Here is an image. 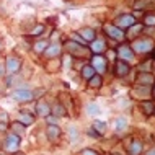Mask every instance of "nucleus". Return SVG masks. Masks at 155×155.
<instances>
[{
    "mask_svg": "<svg viewBox=\"0 0 155 155\" xmlns=\"http://www.w3.org/2000/svg\"><path fill=\"white\" fill-rule=\"evenodd\" d=\"M136 23V16L131 15V13H124V15H119L118 18H116L114 21V26H118L119 30L126 31L129 26H132V25Z\"/></svg>",
    "mask_w": 155,
    "mask_h": 155,
    "instance_id": "nucleus-3",
    "label": "nucleus"
},
{
    "mask_svg": "<svg viewBox=\"0 0 155 155\" xmlns=\"http://www.w3.org/2000/svg\"><path fill=\"white\" fill-rule=\"evenodd\" d=\"M80 155H98V152H95L93 149H83L80 152Z\"/></svg>",
    "mask_w": 155,
    "mask_h": 155,
    "instance_id": "nucleus-32",
    "label": "nucleus"
},
{
    "mask_svg": "<svg viewBox=\"0 0 155 155\" xmlns=\"http://www.w3.org/2000/svg\"><path fill=\"white\" fill-rule=\"evenodd\" d=\"M46 119H48V124H57V116H54V114H48Z\"/></svg>",
    "mask_w": 155,
    "mask_h": 155,
    "instance_id": "nucleus-31",
    "label": "nucleus"
},
{
    "mask_svg": "<svg viewBox=\"0 0 155 155\" xmlns=\"http://www.w3.org/2000/svg\"><path fill=\"white\" fill-rule=\"evenodd\" d=\"M0 121H2V123H7V121H8V114H7V111L0 110Z\"/></svg>",
    "mask_w": 155,
    "mask_h": 155,
    "instance_id": "nucleus-33",
    "label": "nucleus"
},
{
    "mask_svg": "<svg viewBox=\"0 0 155 155\" xmlns=\"http://www.w3.org/2000/svg\"><path fill=\"white\" fill-rule=\"evenodd\" d=\"M87 111H88V114H90V116H96V114H100V108L96 106L95 103L88 104V108H87Z\"/></svg>",
    "mask_w": 155,
    "mask_h": 155,
    "instance_id": "nucleus-30",
    "label": "nucleus"
},
{
    "mask_svg": "<svg viewBox=\"0 0 155 155\" xmlns=\"http://www.w3.org/2000/svg\"><path fill=\"white\" fill-rule=\"evenodd\" d=\"M142 28H144L142 25L134 23L132 26H129V28H127V35H129V36H137V35H139V33L142 31Z\"/></svg>",
    "mask_w": 155,
    "mask_h": 155,
    "instance_id": "nucleus-24",
    "label": "nucleus"
},
{
    "mask_svg": "<svg viewBox=\"0 0 155 155\" xmlns=\"http://www.w3.org/2000/svg\"><path fill=\"white\" fill-rule=\"evenodd\" d=\"M61 51H62V48H61V44L59 43H56V44H49L48 48L44 49V56L48 57V59H54V57H59L61 56Z\"/></svg>",
    "mask_w": 155,
    "mask_h": 155,
    "instance_id": "nucleus-11",
    "label": "nucleus"
},
{
    "mask_svg": "<svg viewBox=\"0 0 155 155\" xmlns=\"http://www.w3.org/2000/svg\"><path fill=\"white\" fill-rule=\"evenodd\" d=\"M70 41H74V43H77V44H82V46H87V41L83 39V38L78 35V33H70Z\"/></svg>",
    "mask_w": 155,
    "mask_h": 155,
    "instance_id": "nucleus-26",
    "label": "nucleus"
},
{
    "mask_svg": "<svg viewBox=\"0 0 155 155\" xmlns=\"http://www.w3.org/2000/svg\"><path fill=\"white\" fill-rule=\"evenodd\" d=\"M44 31V26H43V25H41V26H38L36 28V30L35 31H33V36H36V35H39V33H43Z\"/></svg>",
    "mask_w": 155,
    "mask_h": 155,
    "instance_id": "nucleus-34",
    "label": "nucleus"
},
{
    "mask_svg": "<svg viewBox=\"0 0 155 155\" xmlns=\"http://www.w3.org/2000/svg\"><path fill=\"white\" fill-rule=\"evenodd\" d=\"M150 93H152V96L155 98V85H153V88H152V91H150Z\"/></svg>",
    "mask_w": 155,
    "mask_h": 155,
    "instance_id": "nucleus-36",
    "label": "nucleus"
},
{
    "mask_svg": "<svg viewBox=\"0 0 155 155\" xmlns=\"http://www.w3.org/2000/svg\"><path fill=\"white\" fill-rule=\"evenodd\" d=\"M95 74H96V72H95L93 67H91V64H87V65L82 67V77L87 78V80H88V78H91Z\"/></svg>",
    "mask_w": 155,
    "mask_h": 155,
    "instance_id": "nucleus-21",
    "label": "nucleus"
},
{
    "mask_svg": "<svg viewBox=\"0 0 155 155\" xmlns=\"http://www.w3.org/2000/svg\"><path fill=\"white\" fill-rule=\"evenodd\" d=\"M103 83V77L98 74H95L91 78H88V87H91V88H100Z\"/></svg>",
    "mask_w": 155,
    "mask_h": 155,
    "instance_id": "nucleus-20",
    "label": "nucleus"
},
{
    "mask_svg": "<svg viewBox=\"0 0 155 155\" xmlns=\"http://www.w3.org/2000/svg\"><path fill=\"white\" fill-rule=\"evenodd\" d=\"M131 49H132V51H136V52H140V54L150 52L153 49V41L149 39V38H140V39L132 41Z\"/></svg>",
    "mask_w": 155,
    "mask_h": 155,
    "instance_id": "nucleus-1",
    "label": "nucleus"
},
{
    "mask_svg": "<svg viewBox=\"0 0 155 155\" xmlns=\"http://www.w3.org/2000/svg\"><path fill=\"white\" fill-rule=\"evenodd\" d=\"M106 64H108V59L103 57L101 54H95L93 59H91V67L95 69V72L103 74L104 70H106Z\"/></svg>",
    "mask_w": 155,
    "mask_h": 155,
    "instance_id": "nucleus-7",
    "label": "nucleus"
},
{
    "mask_svg": "<svg viewBox=\"0 0 155 155\" xmlns=\"http://www.w3.org/2000/svg\"><path fill=\"white\" fill-rule=\"evenodd\" d=\"M0 48H2V43H0Z\"/></svg>",
    "mask_w": 155,
    "mask_h": 155,
    "instance_id": "nucleus-40",
    "label": "nucleus"
},
{
    "mask_svg": "<svg viewBox=\"0 0 155 155\" xmlns=\"http://www.w3.org/2000/svg\"><path fill=\"white\" fill-rule=\"evenodd\" d=\"M65 49L72 51L70 54L75 56V57H85V56H88V52H90V49L87 48V46H82V48H80V44L74 43V41H69V43L65 44Z\"/></svg>",
    "mask_w": 155,
    "mask_h": 155,
    "instance_id": "nucleus-4",
    "label": "nucleus"
},
{
    "mask_svg": "<svg viewBox=\"0 0 155 155\" xmlns=\"http://www.w3.org/2000/svg\"><path fill=\"white\" fill-rule=\"evenodd\" d=\"M10 129H12V131H13V134H16L18 137H21L23 134H25V126H23L21 123H18V121L12 124V126H10Z\"/></svg>",
    "mask_w": 155,
    "mask_h": 155,
    "instance_id": "nucleus-22",
    "label": "nucleus"
},
{
    "mask_svg": "<svg viewBox=\"0 0 155 155\" xmlns=\"http://www.w3.org/2000/svg\"><path fill=\"white\" fill-rule=\"evenodd\" d=\"M18 123H21L25 127L26 126H31V124H35V121H36V118H35V114H31V113H28V111H21L18 114Z\"/></svg>",
    "mask_w": 155,
    "mask_h": 155,
    "instance_id": "nucleus-12",
    "label": "nucleus"
},
{
    "mask_svg": "<svg viewBox=\"0 0 155 155\" xmlns=\"http://www.w3.org/2000/svg\"><path fill=\"white\" fill-rule=\"evenodd\" d=\"M104 31H106V35H110L113 39H116V41H123L124 38H126V33H124L123 30H119L118 26L111 25V23H106V25H104Z\"/></svg>",
    "mask_w": 155,
    "mask_h": 155,
    "instance_id": "nucleus-6",
    "label": "nucleus"
},
{
    "mask_svg": "<svg viewBox=\"0 0 155 155\" xmlns=\"http://www.w3.org/2000/svg\"><path fill=\"white\" fill-rule=\"evenodd\" d=\"M36 113H38L39 118H46L48 114H51V106L46 101H39L36 104Z\"/></svg>",
    "mask_w": 155,
    "mask_h": 155,
    "instance_id": "nucleus-15",
    "label": "nucleus"
},
{
    "mask_svg": "<svg viewBox=\"0 0 155 155\" xmlns=\"http://www.w3.org/2000/svg\"><path fill=\"white\" fill-rule=\"evenodd\" d=\"M147 155H155V149H152V150H149V152H147Z\"/></svg>",
    "mask_w": 155,
    "mask_h": 155,
    "instance_id": "nucleus-35",
    "label": "nucleus"
},
{
    "mask_svg": "<svg viewBox=\"0 0 155 155\" xmlns=\"http://www.w3.org/2000/svg\"><path fill=\"white\" fill-rule=\"evenodd\" d=\"M144 23L147 25V26H155V13H149V15H145Z\"/></svg>",
    "mask_w": 155,
    "mask_h": 155,
    "instance_id": "nucleus-29",
    "label": "nucleus"
},
{
    "mask_svg": "<svg viewBox=\"0 0 155 155\" xmlns=\"http://www.w3.org/2000/svg\"><path fill=\"white\" fill-rule=\"evenodd\" d=\"M106 129H108L106 123H101V121H93V131H96L100 136L106 132Z\"/></svg>",
    "mask_w": 155,
    "mask_h": 155,
    "instance_id": "nucleus-23",
    "label": "nucleus"
},
{
    "mask_svg": "<svg viewBox=\"0 0 155 155\" xmlns=\"http://www.w3.org/2000/svg\"><path fill=\"white\" fill-rule=\"evenodd\" d=\"M77 33H78V35H80V36L83 38V39L87 41V44H88V43H91V41H93L95 38H96V35H95V30H93V28H82V30H78Z\"/></svg>",
    "mask_w": 155,
    "mask_h": 155,
    "instance_id": "nucleus-16",
    "label": "nucleus"
},
{
    "mask_svg": "<svg viewBox=\"0 0 155 155\" xmlns=\"http://www.w3.org/2000/svg\"><path fill=\"white\" fill-rule=\"evenodd\" d=\"M51 111L54 113V116H64L65 114V110L61 104H54V108H51Z\"/></svg>",
    "mask_w": 155,
    "mask_h": 155,
    "instance_id": "nucleus-28",
    "label": "nucleus"
},
{
    "mask_svg": "<svg viewBox=\"0 0 155 155\" xmlns=\"http://www.w3.org/2000/svg\"><path fill=\"white\" fill-rule=\"evenodd\" d=\"M49 46V43L46 39H43V41H38V43L33 46V49H35V52H38V54H41V52H44V49Z\"/></svg>",
    "mask_w": 155,
    "mask_h": 155,
    "instance_id": "nucleus-25",
    "label": "nucleus"
},
{
    "mask_svg": "<svg viewBox=\"0 0 155 155\" xmlns=\"http://www.w3.org/2000/svg\"><path fill=\"white\" fill-rule=\"evenodd\" d=\"M142 152V142L140 140H132L129 145V153L131 155H139Z\"/></svg>",
    "mask_w": 155,
    "mask_h": 155,
    "instance_id": "nucleus-19",
    "label": "nucleus"
},
{
    "mask_svg": "<svg viewBox=\"0 0 155 155\" xmlns=\"http://www.w3.org/2000/svg\"><path fill=\"white\" fill-rule=\"evenodd\" d=\"M137 83H140V85H144V87H147V85H152L153 83V77H152V74H149V72H142L137 75Z\"/></svg>",
    "mask_w": 155,
    "mask_h": 155,
    "instance_id": "nucleus-17",
    "label": "nucleus"
},
{
    "mask_svg": "<svg viewBox=\"0 0 155 155\" xmlns=\"http://www.w3.org/2000/svg\"><path fill=\"white\" fill-rule=\"evenodd\" d=\"M5 69L8 74H18L21 70V59L16 56H10L5 62Z\"/></svg>",
    "mask_w": 155,
    "mask_h": 155,
    "instance_id": "nucleus-5",
    "label": "nucleus"
},
{
    "mask_svg": "<svg viewBox=\"0 0 155 155\" xmlns=\"http://www.w3.org/2000/svg\"><path fill=\"white\" fill-rule=\"evenodd\" d=\"M12 96L16 100V101H30V100L35 98V95H33V91H30L28 88H16Z\"/></svg>",
    "mask_w": 155,
    "mask_h": 155,
    "instance_id": "nucleus-8",
    "label": "nucleus"
},
{
    "mask_svg": "<svg viewBox=\"0 0 155 155\" xmlns=\"http://www.w3.org/2000/svg\"><path fill=\"white\" fill-rule=\"evenodd\" d=\"M18 149H20V137L16 134L10 132L5 139V144H3V150L8 153H15V152H18Z\"/></svg>",
    "mask_w": 155,
    "mask_h": 155,
    "instance_id": "nucleus-2",
    "label": "nucleus"
},
{
    "mask_svg": "<svg viewBox=\"0 0 155 155\" xmlns=\"http://www.w3.org/2000/svg\"><path fill=\"white\" fill-rule=\"evenodd\" d=\"M140 108H142V113H144L145 116H152L153 114V108H155V104L152 103V101H142V104H140Z\"/></svg>",
    "mask_w": 155,
    "mask_h": 155,
    "instance_id": "nucleus-18",
    "label": "nucleus"
},
{
    "mask_svg": "<svg viewBox=\"0 0 155 155\" xmlns=\"http://www.w3.org/2000/svg\"><path fill=\"white\" fill-rule=\"evenodd\" d=\"M118 57H119L121 61H126V62L132 61V59H134V52H132L131 46H127V44L119 46V49H118Z\"/></svg>",
    "mask_w": 155,
    "mask_h": 155,
    "instance_id": "nucleus-10",
    "label": "nucleus"
},
{
    "mask_svg": "<svg viewBox=\"0 0 155 155\" xmlns=\"http://www.w3.org/2000/svg\"><path fill=\"white\" fill-rule=\"evenodd\" d=\"M153 114H155V108H153Z\"/></svg>",
    "mask_w": 155,
    "mask_h": 155,
    "instance_id": "nucleus-39",
    "label": "nucleus"
},
{
    "mask_svg": "<svg viewBox=\"0 0 155 155\" xmlns=\"http://www.w3.org/2000/svg\"><path fill=\"white\" fill-rule=\"evenodd\" d=\"M15 155H25V153H18V152H15Z\"/></svg>",
    "mask_w": 155,
    "mask_h": 155,
    "instance_id": "nucleus-37",
    "label": "nucleus"
},
{
    "mask_svg": "<svg viewBox=\"0 0 155 155\" xmlns=\"http://www.w3.org/2000/svg\"><path fill=\"white\" fill-rule=\"evenodd\" d=\"M46 136H48V139L51 142H56L62 136V131L57 124H48V127H46Z\"/></svg>",
    "mask_w": 155,
    "mask_h": 155,
    "instance_id": "nucleus-9",
    "label": "nucleus"
},
{
    "mask_svg": "<svg viewBox=\"0 0 155 155\" xmlns=\"http://www.w3.org/2000/svg\"><path fill=\"white\" fill-rule=\"evenodd\" d=\"M127 127V123H126V119L124 118H118L116 119V131H124V129Z\"/></svg>",
    "mask_w": 155,
    "mask_h": 155,
    "instance_id": "nucleus-27",
    "label": "nucleus"
},
{
    "mask_svg": "<svg viewBox=\"0 0 155 155\" xmlns=\"http://www.w3.org/2000/svg\"><path fill=\"white\" fill-rule=\"evenodd\" d=\"M104 48H106V41L104 39H95L91 41V44H90V51L93 52V54H101V52H104Z\"/></svg>",
    "mask_w": 155,
    "mask_h": 155,
    "instance_id": "nucleus-13",
    "label": "nucleus"
},
{
    "mask_svg": "<svg viewBox=\"0 0 155 155\" xmlns=\"http://www.w3.org/2000/svg\"><path fill=\"white\" fill-rule=\"evenodd\" d=\"M129 70H131V67H129V64L126 61H118L116 62V75L118 77H126V75L129 74Z\"/></svg>",
    "mask_w": 155,
    "mask_h": 155,
    "instance_id": "nucleus-14",
    "label": "nucleus"
},
{
    "mask_svg": "<svg viewBox=\"0 0 155 155\" xmlns=\"http://www.w3.org/2000/svg\"><path fill=\"white\" fill-rule=\"evenodd\" d=\"M152 65H153V69H155V61H153V62H152Z\"/></svg>",
    "mask_w": 155,
    "mask_h": 155,
    "instance_id": "nucleus-38",
    "label": "nucleus"
}]
</instances>
